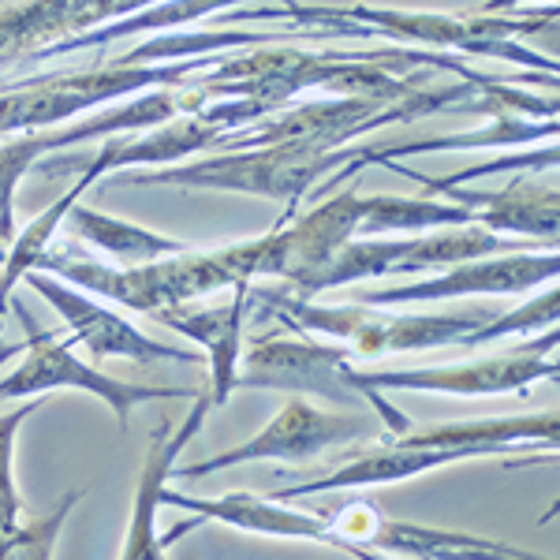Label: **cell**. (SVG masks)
Masks as SVG:
<instances>
[{
  "label": "cell",
  "instance_id": "1",
  "mask_svg": "<svg viewBox=\"0 0 560 560\" xmlns=\"http://www.w3.org/2000/svg\"><path fill=\"white\" fill-rule=\"evenodd\" d=\"M520 441H541L553 445L557 441V415H527V419H482V422H456V427H438L422 433H388V445L374 453L355 456L351 464L337 467L325 478H311L300 486H284L273 497L277 501H300V497H318L329 490H359V486H385L415 478L433 467L456 464V459L493 456L509 453Z\"/></svg>",
  "mask_w": 560,
  "mask_h": 560
},
{
  "label": "cell",
  "instance_id": "2",
  "mask_svg": "<svg viewBox=\"0 0 560 560\" xmlns=\"http://www.w3.org/2000/svg\"><path fill=\"white\" fill-rule=\"evenodd\" d=\"M258 300L277 306V318L292 325L295 332H322L355 355H377V351H422L459 345L467 332L490 322L486 311L471 314H377V306H314L303 295L258 292Z\"/></svg>",
  "mask_w": 560,
  "mask_h": 560
},
{
  "label": "cell",
  "instance_id": "3",
  "mask_svg": "<svg viewBox=\"0 0 560 560\" xmlns=\"http://www.w3.org/2000/svg\"><path fill=\"white\" fill-rule=\"evenodd\" d=\"M557 345V329L535 345L512 351L501 359H478V363H453V366H422V370H355L351 366V385L366 396L370 411L382 419V427L393 433H408L411 419L382 396V388H419V393H448V396H493V393H523L541 377H557V363L549 348Z\"/></svg>",
  "mask_w": 560,
  "mask_h": 560
},
{
  "label": "cell",
  "instance_id": "4",
  "mask_svg": "<svg viewBox=\"0 0 560 560\" xmlns=\"http://www.w3.org/2000/svg\"><path fill=\"white\" fill-rule=\"evenodd\" d=\"M20 322L26 325V359L12 370L8 377H0V404L4 400H31V396L52 393V388H79V393L97 396L108 404L120 427H128V415L135 404L147 400H191L198 388H147L131 382H116V377L102 374L86 363L75 359V351L60 345L52 332H45L42 325L31 322V314L23 306H15Z\"/></svg>",
  "mask_w": 560,
  "mask_h": 560
},
{
  "label": "cell",
  "instance_id": "5",
  "mask_svg": "<svg viewBox=\"0 0 560 560\" xmlns=\"http://www.w3.org/2000/svg\"><path fill=\"white\" fill-rule=\"evenodd\" d=\"M388 433L377 415H348V411H318L311 400L292 396L277 419L266 430L255 433L250 441L229 448V453L206 459V464L176 467L179 478H202L224 467L250 464V459H280V464H306V459L322 456L332 445H351V441L382 438Z\"/></svg>",
  "mask_w": 560,
  "mask_h": 560
},
{
  "label": "cell",
  "instance_id": "6",
  "mask_svg": "<svg viewBox=\"0 0 560 560\" xmlns=\"http://www.w3.org/2000/svg\"><path fill=\"white\" fill-rule=\"evenodd\" d=\"M355 351L348 345H318V340H258L240 351L236 388H292L329 400L337 408H370L366 396L351 385Z\"/></svg>",
  "mask_w": 560,
  "mask_h": 560
},
{
  "label": "cell",
  "instance_id": "7",
  "mask_svg": "<svg viewBox=\"0 0 560 560\" xmlns=\"http://www.w3.org/2000/svg\"><path fill=\"white\" fill-rule=\"evenodd\" d=\"M34 288L65 314V322L71 325L79 345H86L94 355H113V359H139V363H158V359H176V363H198L195 348H176V345H161V340L139 332L131 322H124L120 314H113L108 306L86 300L83 288H68L52 277H42L34 269L23 273Z\"/></svg>",
  "mask_w": 560,
  "mask_h": 560
},
{
  "label": "cell",
  "instance_id": "8",
  "mask_svg": "<svg viewBox=\"0 0 560 560\" xmlns=\"http://www.w3.org/2000/svg\"><path fill=\"white\" fill-rule=\"evenodd\" d=\"M161 504H176V509H191L198 520H221L229 527H240V530H258V535H277V538H306V541H322V546H332L340 553H351V557H366L355 541H348L332 527L325 516H311V512H300V509H284V501L269 497L261 501L255 493H229V497H187V493H176V490H161Z\"/></svg>",
  "mask_w": 560,
  "mask_h": 560
},
{
  "label": "cell",
  "instance_id": "9",
  "mask_svg": "<svg viewBox=\"0 0 560 560\" xmlns=\"http://www.w3.org/2000/svg\"><path fill=\"white\" fill-rule=\"evenodd\" d=\"M557 277V255L546 258H504V261H471L456 266L445 277L419 280V284L382 288V292H359L355 300L366 306H393V303H427V300H453V295H486V292H527L541 280Z\"/></svg>",
  "mask_w": 560,
  "mask_h": 560
},
{
  "label": "cell",
  "instance_id": "10",
  "mask_svg": "<svg viewBox=\"0 0 560 560\" xmlns=\"http://www.w3.org/2000/svg\"><path fill=\"white\" fill-rule=\"evenodd\" d=\"M173 116V97L168 94H153L147 102L124 108V113L113 116H94L86 124H75L68 131H52V135H26L20 142H8L0 147V240H12V195L20 176L26 173V165L42 158L45 150L68 147V142H83V139H97V135L120 131V128H153V124L168 120Z\"/></svg>",
  "mask_w": 560,
  "mask_h": 560
},
{
  "label": "cell",
  "instance_id": "11",
  "mask_svg": "<svg viewBox=\"0 0 560 560\" xmlns=\"http://www.w3.org/2000/svg\"><path fill=\"white\" fill-rule=\"evenodd\" d=\"M250 306V280H240L232 303L210 306V311H195L191 303L161 306L153 311V318L165 322L168 329L184 332V337L198 340L210 355V404H224L229 393L236 388V370H240V351H243V314Z\"/></svg>",
  "mask_w": 560,
  "mask_h": 560
},
{
  "label": "cell",
  "instance_id": "12",
  "mask_svg": "<svg viewBox=\"0 0 560 560\" xmlns=\"http://www.w3.org/2000/svg\"><path fill=\"white\" fill-rule=\"evenodd\" d=\"M195 411L184 419L179 430L158 427L150 438V453L147 464L139 471V490H135V509H131V527H128V541H124V557L139 560V557H161V538L153 530V520H158L161 509V490H165V478L173 475L176 456L184 453V445L202 430L206 422V408H210V393H198L195 396Z\"/></svg>",
  "mask_w": 560,
  "mask_h": 560
},
{
  "label": "cell",
  "instance_id": "13",
  "mask_svg": "<svg viewBox=\"0 0 560 560\" xmlns=\"http://www.w3.org/2000/svg\"><path fill=\"white\" fill-rule=\"evenodd\" d=\"M332 20L345 23H374L385 34H404V38H427V42H453L459 49L490 52V57H512L527 60V65H546V60L530 57V52L509 45V34H520L527 23H456V20H433V15H400V12H370V8H355V12H325ZM549 68V65H546Z\"/></svg>",
  "mask_w": 560,
  "mask_h": 560
},
{
  "label": "cell",
  "instance_id": "14",
  "mask_svg": "<svg viewBox=\"0 0 560 560\" xmlns=\"http://www.w3.org/2000/svg\"><path fill=\"white\" fill-rule=\"evenodd\" d=\"M65 217L79 236L90 240L94 247L108 250V255L120 261H158L165 255H184V243L165 240V236H158V232H147V229H139V224L116 221V217L94 213L79 202H71Z\"/></svg>",
  "mask_w": 560,
  "mask_h": 560
},
{
  "label": "cell",
  "instance_id": "15",
  "mask_svg": "<svg viewBox=\"0 0 560 560\" xmlns=\"http://www.w3.org/2000/svg\"><path fill=\"white\" fill-rule=\"evenodd\" d=\"M38 408H42L38 400H26L23 408L0 415V557H8L15 530H20V493H15L12 482V441L26 415H34Z\"/></svg>",
  "mask_w": 560,
  "mask_h": 560
},
{
  "label": "cell",
  "instance_id": "16",
  "mask_svg": "<svg viewBox=\"0 0 560 560\" xmlns=\"http://www.w3.org/2000/svg\"><path fill=\"white\" fill-rule=\"evenodd\" d=\"M557 311H560V295L546 292V295H538V300L530 303V306H520V311L504 314V318H490L486 325H478L475 332H467V337L459 340V348L490 345V340L512 337V332H523V329H553Z\"/></svg>",
  "mask_w": 560,
  "mask_h": 560
}]
</instances>
